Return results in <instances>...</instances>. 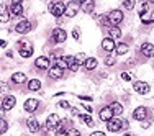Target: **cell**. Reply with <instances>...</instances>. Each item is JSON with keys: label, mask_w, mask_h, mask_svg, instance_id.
<instances>
[{"label": "cell", "mask_w": 154, "mask_h": 136, "mask_svg": "<svg viewBox=\"0 0 154 136\" xmlns=\"http://www.w3.org/2000/svg\"><path fill=\"white\" fill-rule=\"evenodd\" d=\"M61 125V116L56 113H51L46 118V130L48 131H56V128Z\"/></svg>", "instance_id": "1"}, {"label": "cell", "mask_w": 154, "mask_h": 136, "mask_svg": "<svg viewBox=\"0 0 154 136\" xmlns=\"http://www.w3.org/2000/svg\"><path fill=\"white\" fill-rule=\"evenodd\" d=\"M107 18H108V21H110L112 26H118V25L123 21V12L122 10H112V12H108Z\"/></svg>", "instance_id": "2"}, {"label": "cell", "mask_w": 154, "mask_h": 136, "mask_svg": "<svg viewBox=\"0 0 154 136\" xmlns=\"http://www.w3.org/2000/svg\"><path fill=\"white\" fill-rule=\"evenodd\" d=\"M49 12H51V15L56 17V18L62 17V15L66 13V3H62V2H54V3H51V5H49Z\"/></svg>", "instance_id": "3"}, {"label": "cell", "mask_w": 154, "mask_h": 136, "mask_svg": "<svg viewBox=\"0 0 154 136\" xmlns=\"http://www.w3.org/2000/svg\"><path fill=\"white\" fill-rule=\"evenodd\" d=\"M122 128H123V121L120 120L118 116H113L110 121H107V130L110 133H118Z\"/></svg>", "instance_id": "4"}, {"label": "cell", "mask_w": 154, "mask_h": 136, "mask_svg": "<svg viewBox=\"0 0 154 136\" xmlns=\"http://www.w3.org/2000/svg\"><path fill=\"white\" fill-rule=\"evenodd\" d=\"M15 31L18 33V35H26V33L31 31V23L26 20V18H23L21 21H18V23L15 25Z\"/></svg>", "instance_id": "5"}, {"label": "cell", "mask_w": 154, "mask_h": 136, "mask_svg": "<svg viewBox=\"0 0 154 136\" xmlns=\"http://www.w3.org/2000/svg\"><path fill=\"white\" fill-rule=\"evenodd\" d=\"M66 38H67V33H66L62 28H54L53 33H51V39H53L54 43H64L66 41Z\"/></svg>", "instance_id": "6"}, {"label": "cell", "mask_w": 154, "mask_h": 136, "mask_svg": "<svg viewBox=\"0 0 154 136\" xmlns=\"http://www.w3.org/2000/svg\"><path fill=\"white\" fill-rule=\"evenodd\" d=\"M17 104V98L13 97V95H5V97L2 98V102H0V105L3 107V110L5 112H8V110H12L13 107Z\"/></svg>", "instance_id": "7"}, {"label": "cell", "mask_w": 154, "mask_h": 136, "mask_svg": "<svg viewBox=\"0 0 154 136\" xmlns=\"http://www.w3.org/2000/svg\"><path fill=\"white\" fill-rule=\"evenodd\" d=\"M133 89L136 94H141V95H146L149 90H151V87H149L148 82H143V80H138V82L133 84Z\"/></svg>", "instance_id": "8"}, {"label": "cell", "mask_w": 154, "mask_h": 136, "mask_svg": "<svg viewBox=\"0 0 154 136\" xmlns=\"http://www.w3.org/2000/svg\"><path fill=\"white\" fill-rule=\"evenodd\" d=\"M77 12H79V3L72 0V2H69L67 5H66V13L64 15L67 18H74L77 15Z\"/></svg>", "instance_id": "9"}, {"label": "cell", "mask_w": 154, "mask_h": 136, "mask_svg": "<svg viewBox=\"0 0 154 136\" xmlns=\"http://www.w3.org/2000/svg\"><path fill=\"white\" fill-rule=\"evenodd\" d=\"M133 118L136 121H144L148 118V108H146V107H138V108H134Z\"/></svg>", "instance_id": "10"}, {"label": "cell", "mask_w": 154, "mask_h": 136, "mask_svg": "<svg viewBox=\"0 0 154 136\" xmlns=\"http://www.w3.org/2000/svg\"><path fill=\"white\" fill-rule=\"evenodd\" d=\"M113 112H112V108H110V105L108 107H103V108L100 110V112H98V118H100V121H105V123H107V121H110L113 118Z\"/></svg>", "instance_id": "11"}, {"label": "cell", "mask_w": 154, "mask_h": 136, "mask_svg": "<svg viewBox=\"0 0 154 136\" xmlns=\"http://www.w3.org/2000/svg\"><path fill=\"white\" fill-rule=\"evenodd\" d=\"M141 54L144 57H154V45H151V43H143L141 45Z\"/></svg>", "instance_id": "12"}, {"label": "cell", "mask_w": 154, "mask_h": 136, "mask_svg": "<svg viewBox=\"0 0 154 136\" xmlns=\"http://www.w3.org/2000/svg\"><path fill=\"white\" fill-rule=\"evenodd\" d=\"M115 39H112L108 36V38H105V39H102V49L103 51H107V53H112V51H115Z\"/></svg>", "instance_id": "13"}, {"label": "cell", "mask_w": 154, "mask_h": 136, "mask_svg": "<svg viewBox=\"0 0 154 136\" xmlns=\"http://www.w3.org/2000/svg\"><path fill=\"white\" fill-rule=\"evenodd\" d=\"M10 17H20L23 15V3H12L8 10Z\"/></svg>", "instance_id": "14"}, {"label": "cell", "mask_w": 154, "mask_h": 136, "mask_svg": "<svg viewBox=\"0 0 154 136\" xmlns=\"http://www.w3.org/2000/svg\"><path fill=\"white\" fill-rule=\"evenodd\" d=\"M26 126H28V131L30 133H38L39 131V121L35 118V116H31V118L26 120Z\"/></svg>", "instance_id": "15"}, {"label": "cell", "mask_w": 154, "mask_h": 136, "mask_svg": "<svg viewBox=\"0 0 154 136\" xmlns=\"http://www.w3.org/2000/svg\"><path fill=\"white\" fill-rule=\"evenodd\" d=\"M38 105H39V102L36 100V98H28V100L25 102V110H26L28 113H33V112H36Z\"/></svg>", "instance_id": "16"}, {"label": "cell", "mask_w": 154, "mask_h": 136, "mask_svg": "<svg viewBox=\"0 0 154 136\" xmlns=\"http://www.w3.org/2000/svg\"><path fill=\"white\" fill-rule=\"evenodd\" d=\"M64 76V69H61L59 66H53L49 67V77L51 79H61Z\"/></svg>", "instance_id": "17"}, {"label": "cell", "mask_w": 154, "mask_h": 136, "mask_svg": "<svg viewBox=\"0 0 154 136\" xmlns=\"http://www.w3.org/2000/svg\"><path fill=\"white\" fill-rule=\"evenodd\" d=\"M49 59L48 57H45V56H39V57H36V61H35V64H36V67L38 69H49Z\"/></svg>", "instance_id": "18"}, {"label": "cell", "mask_w": 154, "mask_h": 136, "mask_svg": "<svg viewBox=\"0 0 154 136\" xmlns=\"http://www.w3.org/2000/svg\"><path fill=\"white\" fill-rule=\"evenodd\" d=\"M97 64H98V61L95 59V57H87L85 62H84V67H85L87 71H94V69L97 67Z\"/></svg>", "instance_id": "19"}, {"label": "cell", "mask_w": 154, "mask_h": 136, "mask_svg": "<svg viewBox=\"0 0 154 136\" xmlns=\"http://www.w3.org/2000/svg\"><path fill=\"white\" fill-rule=\"evenodd\" d=\"M82 10L85 13H94V10H95V2L94 0H87V2H84L82 3Z\"/></svg>", "instance_id": "20"}, {"label": "cell", "mask_w": 154, "mask_h": 136, "mask_svg": "<svg viewBox=\"0 0 154 136\" xmlns=\"http://www.w3.org/2000/svg\"><path fill=\"white\" fill-rule=\"evenodd\" d=\"M110 108H112V112H113V115H115V116H120L123 113V107H122V104H118V102L110 104Z\"/></svg>", "instance_id": "21"}, {"label": "cell", "mask_w": 154, "mask_h": 136, "mask_svg": "<svg viewBox=\"0 0 154 136\" xmlns=\"http://www.w3.org/2000/svg\"><path fill=\"white\" fill-rule=\"evenodd\" d=\"M39 89H41V80H38V79H31L30 82H28V90L36 92V90H39Z\"/></svg>", "instance_id": "22"}, {"label": "cell", "mask_w": 154, "mask_h": 136, "mask_svg": "<svg viewBox=\"0 0 154 136\" xmlns=\"http://www.w3.org/2000/svg\"><path fill=\"white\" fill-rule=\"evenodd\" d=\"M25 80H26V76H25L23 72H15V74L12 76V82L13 84H23Z\"/></svg>", "instance_id": "23"}, {"label": "cell", "mask_w": 154, "mask_h": 136, "mask_svg": "<svg viewBox=\"0 0 154 136\" xmlns=\"http://www.w3.org/2000/svg\"><path fill=\"white\" fill-rule=\"evenodd\" d=\"M108 35L112 39H118V38H122V30H120L118 26H112L108 30Z\"/></svg>", "instance_id": "24"}, {"label": "cell", "mask_w": 154, "mask_h": 136, "mask_svg": "<svg viewBox=\"0 0 154 136\" xmlns=\"http://www.w3.org/2000/svg\"><path fill=\"white\" fill-rule=\"evenodd\" d=\"M79 118L87 125V126H94V120L90 116V113H79Z\"/></svg>", "instance_id": "25"}, {"label": "cell", "mask_w": 154, "mask_h": 136, "mask_svg": "<svg viewBox=\"0 0 154 136\" xmlns=\"http://www.w3.org/2000/svg\"><path fill=\"white\" fill-rule=\"evenodd\" d=\"M115 53L118 54V56H123V54H126V53H128V45H126V43H120V45H116Z\"/></svg>", "instance_id": "26"}, {"label": "cell", "mask_w": 154, "mask_h": 136, "mask_svg": "<svg viewBox=\"0 0 154 136\" xmlns=\"http://www.w3.org/2000/svg\"><path fill=\"white\" fill-rule=\"evenodd\" d=\"M8 20H10V13H8V10L0 8V21H2V23H7Z\"/></svg>", "instance_id": "27"}, {"label": "cell", "mask_w": 154, "mask_h": 136, "mask_svg": "<svg viewBox=\"0 0 154 136\" xmlns=\"http://www.w3.org/2000/svg\"><path fill=\"white\" fill-rule=\"evenodd\" d=\"M20 56L25 57V59H26V57H31L33 56V49H31V48H21V49H20Z\"/></svg>", "instance_id": "28"}, {"label": "cell", "mask_w": 154, "mask_h": 136, "mask_svg": "<svg viewBox=\"0 0 154 136\" xmlns=\"http://www.w3.org/2000/svg\"><path fill=\"white\" fill-rule=\"evenodd\" d=\"M122 5H123V8H126V10H133L134 8V0H122Z\"/></svg>", "instance_id": "29"}, {"label": "cell", "mask_w": 154, "mask_h": 136, "mask_svg": "<svg viewBox=\"0 0 154 136\" xmlns=\"http://www.w3.org/2000/svg\"><path fill=\"white\" fill-rule=\"evenodd\" d=\"M7 130H8V123H7L3 118H0V134L7 133Z\"/></svg>", "instance_id": "30"}, {"label": "cell", "mask_w": 154, "mask_h": 136, "mask_svg": "<svg viewBox=\"0 0 154 136\" xmlns=\"http://www.w3.org/2000/svg\"><path fill=\"white\" fill-rule=\"evenodd\" d=\"M74 59H75L77 64H84V62H85V59H87V56H85L84 53H79V54H77V56L74 57Z\"/></svg>", "instance_id": "31"}, {"label": "cell", "mask_w": 154, "mask_h": 136, "mask_svg": "<svg viewBox=\"0 0 154 136\" xmlns=\"http://www.w3.org/2000/svg\"><path fill=\"white\" fill-rule=\"evenodd\" d=\"M64 136H80V131L75 130V128H69L67 133H66Z\"/></svg>", "instance_id": "32"}, {"label": "cell", "mask_w": 154, "mask_h": 136, "mask_svg": "<svg viewBox=\"0 0 154 136\" xmlns=\"http://www.w3.org/2000/svg\"><path fill=\"white\" fill-rule=\"evenodd\" d=\"M72 38H74L75 39V41H79V39H80V28H74V30H72Z\"/></svg>", "instance_id": "33"}, {"label": "cell", "mask_w": 154, "mask_h": 136, "mask_svg": "<svg viewBox=\"0 0 154 136\" xmlns=\"http://www.w3.org/2000/svg\"><path fill=\"white\" fill-rule=\"evenodd\" d=\"M69 71H71V72H77V71H79V64L75 62V59L69 64Z\"/></svg>", "instance_id": "34"}, {"label": "cell", "mask_w": 154, "mask_h": 136, "mask_svg": "<svg viewBox=\"0 0 154 136\" xmlns=\"http://www.w3.org/2000/svg\"><path fill=\"white\" fill-rule=\"evenodd\" d=\"M103 62H105L107 66H113V64H115V57H113V56H107V57L103 59Z\"/></svg>", "instance_id": "35"}, {"label": "cell", "mask_w": 154, "mask_h": 136, "mask_svg": "<svg viewBox=\"0 0 154 136\" xmlns=\"http://www.w3.org/2000/svg\"><path fill=\"white\" fill-rule=\"evenodd\" d=\"M57 107H59V108H71V105H69V102H66V100H61V102H57Z\"/></svg>", "instance_id": "36"}, {"label": "cell", "mask_w": 154, "mask_h": 136, "mask_svg": "<svg viewBox=\"0 0 154 136\" xmlns=\"http://www.w3.org/2000/svg\"><path fill=\"white\" fill-rule=\"evenodd\" d=\"M122 79L123 80H131V74L130 72H122Z\"/></svg>", "instance_id": "37"}, {"label": "cell", "mask_w": 154, "mask_h": 136, "mask_svg": "<svg viewBox=\"0 0 154 136\" xmlns=\"http://www.w3.org/2000/svg\"><path fill=\"white\" fill-rule=\"evenodd\" d=\"M8 90V85L5 82H0V92H7Z\"/></svg>", "instance_id": "38"}, {"label": "cell", "mask_w": 154, "mask_h": 136, "mask_svg": "<svg viewBox=\"0 0 154 136\" xmlns=\"http://www.w3.org/2000/svg\"><path fill=\"white\" fill-rule=\"evenodd\" d=\"M90 136H107V134H105L103 131H94V133L90 134Z\"/></svg>", "instance_id": "39"}, {"label": "cell", "mask_w": 154, "mask_h": 136, "mask_svg": "<svg viewBox=\"0 0 154 136\" xmlns=\"http://www.w3.org/2000/svg\"><path fill=\"white\" fill-rule=\"evenodd\" d=\"M84 108H85V112H87V113H92V107H90V105L84 104Z\"/></svg>", "instance_id": "40"}, {"label": "cell", "mask_w": 154, "mask_h": 136, "mask_svg": "<svg viewBox=\"0 0 154 136\" xmlns=\"http://www.w3.org/2000/svg\"><path fill=\"white\" fill-rule=\"evenodd\" d=\"M79 98H80V100H92V97H85V95H79Z\"/></svg>", "instance_id": "41"}, {"label": "cell", "mask_w": 154, "mask_h": 136, "mask_svg": "<svg viewBox=\"0 0 154 136\" xmlns=\"http://www.w3.org/2000/svg\"><path fill=\"white\" fill-rule=\"evenodd\" d=\"M3 115H5V110H3V107L0 105V118H3Z\"/></svg>", "instance_id": "42"}, {"label": "cell", "mask_w": 154, "mask_h": 136, "mask_svg": "<svg viewBox=\"0 0 154 136\" xmlns=\"http://www.w3.org/2000/svg\"><path fill=\"white\" fill-rule=\"evenodd\" d=\"M143 128H149V121H143Z\"/></svg>", "instance_id": "43"}, {"label": "cell", "mask_w": 154, "mask_h": 136, "mask_svg": "<svg viewBox=\"0 0 154 136\" xmlns=\"http://www.w3.org/2000/svg\"><path fill=\"white\" fill-rule=\"evenodd\" d=\"M23 0H12V3H21Z\"/></svg>", "instance_id": "44"}, {"label": "cell", "mask_w": 154, "mask_h": 136, "mask_svg": "<svg viewBox=\"0 0 154 136\" xmlns=\"http://www.w3.org/2000/svg\"><path fill=\"white\" fill-rule=\"evenodd\" d=\"M74 2H77V3H84V2H87V0H74Z\"/></svg>", "instance_id": "45"}, {"label": "cell", "mask_w": 154, "mask_h": 136, "mask_svg": "<svg viewBox=\"0 0 154 136\" xmlns=\"http://www.w3.org/2000/svg\"><path fill=\"white\" fill-rule=\"evenodd\" d=\"M123 136H133V134H128V133H126V134H123Z\"/></svg>", "instance_id": "46"}, {"label": "cell", "mask_w": 154, "mask_h": 136, "mask_svg": "<svg viewBox=\"0 0 154 136\" xmlns=\"http://www.w3.org/2000/svg\"><path fill=\"white\" fill-rule=\"evenodd\" d=\"M152 20H154V12H152Z\"/></svg>", "instance_id": "47"}]
</instances>
